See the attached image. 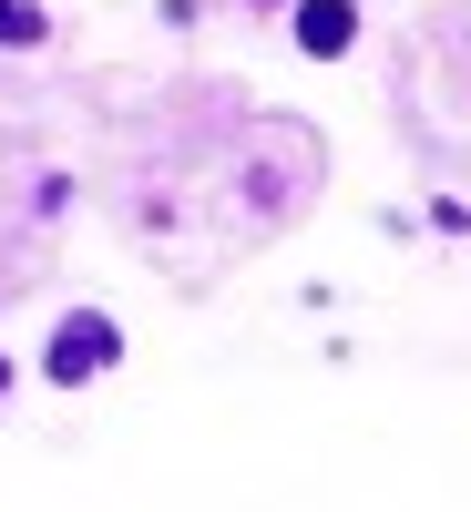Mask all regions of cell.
<instances>
[{
	"label": "cell",
	"instance_id": "6da1fadb",
	"mask_svg": "<svg viewBox=\"0 0 471 512\" xmlns=\"http://www.w3.org/2000/svg\"><path fill=\"white\" fill-rule=\"evenodd\" d=\"M113 359H123V338H113L103 318H72V328L52 338V359H41V369H52L62 390H72V379H93V369H113Z\"/></svg>",
	"mask_w": 471,
	"mask_h": 512
},
{
	"label": "cell",
	"instance_id": "7a4b0ae2",
	"mask_svg": "<svg viewBox=\"0 0 471 512\" xmlns=\"http://www.w3.org/2000/svg\"><path fill=\"white\" fill-rule=\"evenodd\" d=\"M349 41H359V11H349V0H297V52L338 62Z\"/></svg>",
	"mask_w": 471,
	"mask_h": 512
},
{
	"label": "cell",
	"instance_id": "3957f363",
	"mask_svg": "<svg viewBox=\"0 0 471 512\" xmlns=\"http://www.w3.org/2000/svg\"><path fill=\"white\" fill-rule=\"evenodd\" d=\"M41 31H52V21H41V11H31V0H0V41H11V52H31V41H41Z\"/></svg>",
	"mask_w": 471,
	"mask_h": 512
},
{
	"label": "cell",
	"instance_id": "277c9868",
	"mask_svg": "<svg viewBox=\"0 0 471 512\" xmlns=\"http://www.w3.org/2000/svg\"><path fill=\"white\" fill-rule=\"evenodd\" d=\"M0 390H11V359H0Z\"/></svg>",
	"mask_w": 471,
	"mask_h": 512
}]
</instances>
